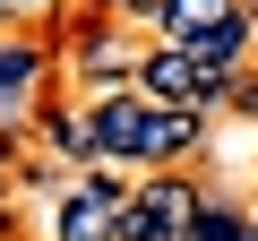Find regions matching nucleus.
<instances>
[{
  "instance_id": "obj_8",
  "label": "nucleus",
  "mask_w": 258,
  "mask_h": 241,
  "mask_svg": "<svg viewBox=\"0 0 258 241\" xmlns=\"http://www.w3.org/2000/svg\"><path fill=\"white\" fill-rule=\"evenodd\" d=\"M181 241H258V224H249V207H232V198H207V215H198Z\"/></svg>"
},
{
  "instance_id": "obj_11",
  "label": "nucleus",
  "mask_w": 258,
  "mask_h": 241,
  "mask_svg": "<svg viewBox=\"0 0 258 241\" xmlns=\"http://www.w3.org/2000/svg\"><path fill=\"white\" fill-rule=\"evenodd\" d=\"M241 18H249V26H258V0H241Z\"/></svg>"
},
{
  "instance_id": "obj_6",
  "label": "nucleus",
  "mask_w": 258,
  "mask_h": 241,
  "mask_svg": "<svg viewBox=\"0 0 258 241\" xmlns=\"http://www.w3.org/2000/svg\"><path fill=\"white\" fill-rule=\"evenodd\" d=\"M224 26H241V0H172V9H164V26H155V43L198 52V43H215Z\"/></svg>"
},
{
  "instance_id": "obj_12",
  "label": "nucleus",
  "mask_w": 258,
  "mask_h": 241,
  "mask_svg": "<svg viewBox=\"0 0 258 241\" xmlns=\"http://www.w3.org/2000/svg\"><path fill=\"white\" fill-rule=\"evenodd\" d=\"M9 9H43V0H9Z\"/></svg>"
},
{
  "instance_id": "obj_10",
  "label": "nucleus",
  "mask_w": 258,
  "mask_h": 241,
  "mask_svg": "<svg viewBox=\"0 0 258 241\" xmlns=\"http://www.w3.org/2000/svg\"><path fill=\"white\" fill-rule=\"evenodd\" d=\"M224 112H232V120H258V69H241V78L224 86Z\"/></svg>"
},
{
  "instance_id": "obj_5",
  "label": "nucleus",
  "mask_w": 258,
  "mask_h": 241,
  "mask_svg": "<svg viewBox=\"0 0 258 241\" xmlns=\"http://www.w3.org/2000/svg\"><path fill=\"white\" fill-rule=\"evenodd\" d=\"M198 147H207V112H181V103H155V120H147V155H138V164L172 172V164H189Z\"/></svg>"
},
{
  "instance_id": "obj_9",
  "label": "nucleus",
  "mask_w": 258,
  "mask_h": 241,
  "mask_svg": "<svg viewBox=\"0 0 258 241\" xmlns=\"http://www.w3.org/2000/svg\"><path fill=\"white\" fill-rule=\"evenodd\" d=\"M95 18H112V26H164V9L172 0H86Z\"/></svg>"
},
{
  "instance_id": "obj_7",
  "label": "nucleus",
  "mask_w": 258,
  "mask_h": 241,
  "mask_svg": "<svg viewBox=\"0 0 258 241\" xmlns=\"http://www.w3.org/2000/svg\"><path fill=\"white\" fill-rule=\"evenodd\" d=\"M43 69H52V43H43V35H35V43H0V103H18Z\"/></svg>"
},
{
  "instance_id": "obj_2",
  "label": "nucleus",
  "mask_w": 258,
  "mask_h": 241,
  "mask_svg": "<svg viewBox=\"0 0 258 241\" xmlns=\"http://www.w3.org/2000/svg\"><path fill=\"white\" fill-rule=\"evenodd\" d=\"M78 112H86V164H138V155H147V120H155V103H147L138 86L86 95Z\"/></svg>"
},
{
  "instance_id": "obj_13",
  "label": "nucleus",
  "mask_w": 258,
  "mask_h": 241,
  "mask_svg": "<svg viewBox=\"0 0 258 241\" xmlns=\"http://www.w3.org/2000/svg\"><path fill=\"white\" fill-rule=\"evenodd\" d=\"M249 224H258V207H249Z\"/></svg>"
},
{
  "instance_id": "obj_1",
  "label": "nucleus",
  "mask_w": 258,
  "mask_h": 241,
  "mask_svg": "<svg viewBox=\"0 0 258 241\" xmlns=\"http://www.w3.org/2000/svg\"><path fill=\"white\" fill-rule=\"evenodd\" d=\"M129 198H138V181H129L120 164H86L69 190H60V215H52V241H112Z\"/></svg>"
},
{
  "instance_id": "obj_4",
  "label": "nucleus",
  "mask_w": 258,
  "mask_h": 241,
  "mask_svg": "<svg viewBox=\"0 0 258 241\" xmlns=\"http://www.w3.org/2000/svg\"><path fill=\"white\" fill-rule=\"evenodd\" d=\"M138 61H147V43H129L120 26H103L95 9L69 26V69L95 86V95H112V86H138Z\"/></svg>"
},
{
  "instance_id": "obj_3",
  "label": "nucleus",
  "mask_w": 258,
  "mask_h": 241,
  "mask_svg": "<svg viewBox=\"0 0 258 241\" xmlns=\"http://www.w3.org/2000/svg\"><path fill=\"white\" fill-rule=\"evenodd\" d=\"M138 95H147V103H181V112H224V78H215L207 61H189L181 43H147Z\"/></svg>"
}]
</instances>
